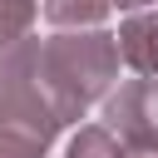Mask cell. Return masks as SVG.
<instances>
[{
    "label": "cell",
    "instance_id": "cell-1",
    "mask_svg": "<svg viewBox=\"0 0 158 158\" xmlns=\"http://www.w3.org/2000/svg\"><path fill=\"white\" fill-rule=\"evenodd\" d=\"M118 74V44L104 30H64L54 40L35 44V84L49 104V114L64 123H74Z\"/></svg>",
    "mask_w": 158,
    "mask_h": 158
},
{
    "label": "cell",
    "instance_id": "cell-2",
    "mask_svg": "<svg viewBox=\"0 0 158 158\" xmlns=\"http://www.w3.org/2000/svg\"><path fill=\"white\" fill-rule=\"evenodd\" d=\"M104 128L118 133L123 148H158V84L153 79H128L118 94L104 104Z\"/></svg>",
    "mask_w": 158,
    "mask_h": 158
},
{
    "label": "cell",
    "instance_id": "cell-3",
    "mask_svg": "<svg viewBox=\"0 0 158 158\" xmlns=\"http://www.w3.org/2000/svg\"><path fill=\"white\" fill-rule=\"evenodd\" d=\"M114 44H118L123 64H128L138 79H153V84H158V10H153V15H128V20L118 25Z\"/></svg>",
    "mask_w": 158,
    "mask_h": 158
},
{
    "label": "cell",
    "instance_id": "cell-4",
    "mask_svg": "<svg viewBox=\"0 0 158 158\" xmlns=\"http://www.w3.org/2000/svg\"><path fill=\"white\" fill-rule=\"evenodd\" d=\"M109 15V0H44V20L59 25V30H94L99 20Z\"/></svg>",
    "mask_w": 158,
    "mask_h": 158
},
{
    "label": "cell",
    "instance_id": "cell-5",
    "mask_svg": "<svg viewBox=\"0 0 158 158\" xmlns=\"http://www.w3.org/2000/svg\"><path fill=\"white\" fill-rule=\"evenodd\" d=\"M30 25H35V0H0V54L30 40Z\"/></svg>",
    "mask_w": 158,
    "mask_h": 158
},
{
    "label": "cell",
    "instance_id": "cell-6",
    "mask_svg": "<svg viewBox=\"0 0 158 158\" xmlns=\"http://www.w3.org/2000/svg\"><path fill=\"white\" fill-rule=\"evenodd\" d=\"M69 158H118V143H114V133H109L104 123H89V128L74 133Z\"/></svg>",
    "mask_w": 158,
    "mask_h": 158
},
{
    "label": "cell",
    "instance_id": "cell-7",
    "mask_svg": "<svg viewBox=\"0 0 158 158\" xmlns=\"http://www.w3.org/2000/svg\"><path fill=\"white\" fill-rule=\"evenodd\" d=\"M118 158H158V148H118Z\"/></svg>",
    "mask_w": 158,
    "mask_h": 158
},
{
    "label": "cell",
    "instance_id": "cell-8",
    "mask_svg": "<svg viewBox=\"0 0 158 158\" xmlns=\"http://www.w3.org/2000/svg\"><path fill=\"white\" fill-rule=\"evenodd\" d=\"M109 5H118V10H138V5H153V0H109Z\"/></svg>",
    "mask_w": 158,
    "mask_h": 158
}]
</instances>
